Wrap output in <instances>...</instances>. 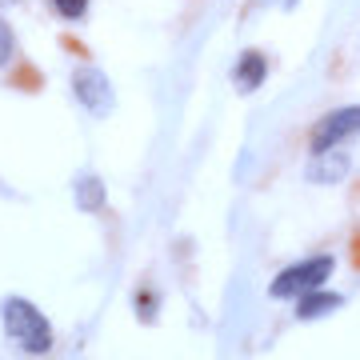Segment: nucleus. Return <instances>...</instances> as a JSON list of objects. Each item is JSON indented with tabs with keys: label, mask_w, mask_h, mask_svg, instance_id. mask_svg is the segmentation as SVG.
<instances>
[{
	"label": "nucleus",
	"mask_w": 360,
	"mask_h": 360,
	"mask_svg": "<svg viewBox=\"0 0 360 360\" xmlns=\"http://www.w3.org/2000/svg\"><path fill=\"white\" fill-rule=\"evenodd\" d=\"M0 328H4V336H8L20 352H28V356H44V352H52V345H56L52 321L28 300V296H4V300H0Z\"/></svg>",
	"instance_id": "f257e3e1"
},
{
	"label": "nucleus",
	"mask_w": 360,
	"mask_h": 360,
	"mask_svg": "<svg viewBox=\"0 0 360 360\" xmlns=\"http://www.w3.org/2000/svg\"><path fill=\"white\" fill-rule=\"evenodd\" d=\"M336 272V257L333 252H312V257H300L292 260V264H284L276 276L269 281V300H276V304H292V300H300L304 292H312V288H324V284L333 281Z\"/></svg>",
	"instance_id": "f03ea898"
},
{
	"label": "nucleus",
	"mask_w": 360,
	"mask_h": 360,
	"mask_svg": "<svg viewBox=\"0 0 360 360\" xmlns=\"http://www.w3.org/2000/svg\"><path fill=\"white\" fill-rule=\"evenodd\" d=\"M360 136V104H336L324 116H316L309 129V153L324 148H352Z\"/></svg>",
	"instance_id": "7ed1b4c3"
},
{
	"label": "nucleus",
	"mask_w": 360,
	"mask_h": 360,
	"mask_svg": "<svg viewBox=\"0 0 360 360\" xmlns=\"http://www.w3.org/2000/svg\"><path fill=\"white\" fill-rule=\"evenodd\" d=\"M68 84H72V96H77V104H80L89 116H96V120L112 116V108H116V89H112V80H108V72H104L101 65H92V60L77 65V68H72V77H68Z\"/></svg>",
	"instance_id": "20e7f679"
},
{
	"label": "nucleus",
	"mask_w": 360,
	"mask_h": 360,
	"mask_svg": "<svg viewBox=\"0 0 360 360\" xmlns=\"http://www.w3.org/2000/svg\"><path fill=\"white\" fill-rule=\"evenodd\" d=\"M269 77H272V60H269L260 49L236 52V60H232V68H229L232 89L240 92V96H252V92H260L264 84H269Z\"/></svg>",
	"instance_id": "39448f33"
},
{
	"label": "nucleus",
	"mask_w": 360,
	"mask_h": 360,
	"mask_svg": "<svg viewBox=\"0 0 360 360\" xmlns=\"http://www.w3.org/2000/svg\"><path fill=\"white\" fill-rule=\"evenodd\" d=\"M348 172H352V153L348 148L309 153V160H304V180L309 184H321V188H333V184L348 180Z\"/></svg>",
	"instance_id": "423d86ee"
},
{
	"label": "nucleus",
	"mask_w": 360,
	"mask_h": 360,
	"mask_svg": "<svg viewBox=\"0 0 360 360\" xmlns=\"http://www.w3.org/2000/svg\"><path fill=\"white\" fill-rule=\"evenodd\" d=\"M345 309V296L333 292L328 284L324 288H312V292H304L300 300H292V316L296 321H324V316H333V312Z\"/></svg>",
	"instance_id": "0eeeda50"
},
{
	"label": "nucleus",
	"mask_w": 360,
	"mask_h": 360,
	"mask_svg": "<svg viewBox=\"0 0 360 360\" xmlns=\"http://www.w3.org/2000/svg\"><path fill=\"white\" fill-rule=\"evenodd\" d=\"M72 205L80 212H89V217H101L104 208H108V188H104V180L96 172H80L72 180Z\"/></svg>",
	"instance_id": "6e6552de"
},
{
	"label": "nucleus",
	"mask_w": 360,
	"mask_h": 360,
	"mask_svg": "<svg viewBox=\"0 0 360 360\" xmlns=\"http://www.w3.org/2000/svg\"><path fill=\"white\" fill-rule=\"evenodd\" d=\"M16 56H20V44H16V28L4 20L0 13V72H8L16 65Z\"/></svg>",
	"instance_id": "1a4fd4ad"
},
{
	"label": "nucleus",
	"mask_w": 360,
	"mask_h": 360,
	"mask_svg": "<svg viewBox=\"0 0 360 360\" xmlns=\"http://www.w3.org/2000/svg\"><path fill=\"white\" fill-rule=\"evenodd\" d=\"M132 312H136L141 324H156V316H160V292L156 288H141L136 300H132Z\"/></svg>",
	"instance_id": "9d476101"
},
{
	"label": "nucleus",
	"mask_w": 360,
	"mask_h": 360,
	"mask_svg": "<svg viewBox=\"0 0 360 360\" xmlns=\"http://www.w3.org/2000/svg\"><path fill=\"white\" fill-rule=\"evenodd\" d=\"M49 4H52V13L60 20H68V25H80L92 8V0H49Z\"/></svg>",
	"instance_id": "9b49d317"
},
{
	"label": "nucleus",
	"mask_w": 360,
	"mask_h": 360,
	"mask_svg": "<svg viewBox=\"0 0 360 360\" xmlns=\"http://www.w3.org/2000/svg\"><path fill=\"white\" fill-rule=\"evenodd\" d=\"M264 4L281 8V13H292V8H300V0H248V13H257V8H264Z\"/></svg>",
	"instance_id": "f8f14e48"
},
{
	"label": "nucleus",
	"mask_w": 360,
	"mask_h": 360,
	"mask_svg": "<svg viewBox=\"0 0 360 360\" xmlns=\"http://www.w3.org/2000/svg\"><path fill=\"white\" fill-rule=\"evenodd\" d=\"M13 4H20V0H0V13H4V8H13Z\"/></svg>",
	"instance_id": "ddd939ff"
}]
</instances>
